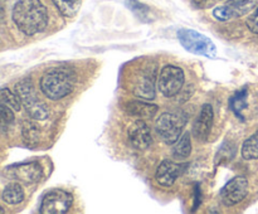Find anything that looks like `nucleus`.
<instances>
[{"label": "nucleus", "instance_id": "obj_1", "mask_svg": "<svg viewBox=\"0 0 258 214\" xmlns=\"http://www.w3.org/2000/svg\"><path fill=\"white\" fill-rule=\"evenodd\" d=\"M13 20L25 35L43 32L48 24V12L40 0H18L13 8Z\"/></svg>", "mask_w": 258, "mask_h": 214}, {"label": "nucleus", "instance_id": "obj_2", "mask_svg": "<svg viewBox=\"0 0 258 214\" xmlns=\"http://www.w3.org/2000/svg\"><path fill=\"white\" fill-rule=\"evenodd\" d=\"M76 85V75L71 68L55 67L49 69L40 78V91L52 101L64 98L73 91Z\"/></svg>", "mask_w": 258, "mask_h": 214}, {"label": "nucleus", "instance_id": "obj_3", "mask_svg": "<svg viewBox=\"0 0 258 214\" xmlns=\"http://www.w3.org/2000/svg\"><path fill=\"white\" fill-rule=\"evenodd\" d=\"M15 92L20 97L23 106L30 117L35 118V120H45L49 116V110H48L47 105L38 98L32 81L25 78V80L18 82L15 85Z\"/></svg>", "mask_w": 258, "mask_h": 214}, {"label": "nucleus", "instance_id": "obj_4", "mask_svg": "<svg viewBox=\"0 0 258 214\" xmlns=\"http://www.w3.org/2000/svg\"><path fill=\"white\" fill-rule=\"evenodd\" d=\"M178 39L180 44L188 52L203 57L214 58L217 54L216 44L206 35L190 29H180L178 32Z\"/></svg>", "mask_w": 258, "mask_h": 214}, {"label": "nucleus", "instance_id": "obj_5", "mask_svg": "<svg viewBox=\"0 0 258 214\" xmlns=\"http://www.w3.org/2000/svg\"><path fill=\"white\" fill-rule=\"evenodd\" d=\"M185 123L186 117L181 112H165L158 117L155 128L166 144L173 145L180 137Z\"/></svg>", "mask_w": 258, "mask_h": 214}, {"label": "nucleus", "instance_id": "obj_6", "mask_svg": "<svg viewBox=\"0 0 258 214\" xmlns=\"http://www.w3.org/2000/svg\"><path fill=\"white\" fill-rule=\"evenodd\" d=\"M159 90L165 97H174L184 86V72L176 65L168 64L163 67L159 75Z\"/></svg>", "mask_w": 258, "mask_h": 214}, {"label": "nucleus", "instance_id": "obj_7", "mask_svg": "<svg viewBox=\"0 0 258 214\" xmlns=\"http://www.w3.org/2000/svg\"><path fill=\"white\" fill-rule=\"evenodd\" d=\"M73 198L68 191L62 189H53L43 196L40 204V213L43 214H64L72 206Z\"/></svg>", "mask_w": 258, "mask_h": 214}, {"label": "nucleus", "instance_id": "obj_8", "mask_svg": "<svg viewBox=\"0 0 258 214\" xmlns=\"http://www.w3.org/2000/svg\"><path fill=\"white\" fill-rule=\"evenodd\" d=\"M257 4V0H229L222 7L213 10V15L219 22H227L233 18L243 17L248 14Z\"/></svg>", "mask_w": 258, "mask_h": 214}, {"label": "nucleus", "instance_id": "obj_9", "mask_svg": "<svg viewBox=\"0 0 258 214\" xmlns=\"http://www.w3.org/2000/svg\"><path fill=\"white\" fill-rule=\"evenodd\" d=\"M5 174L9 175L12 179L20 181L24 184H34L42 179L43 169L42 165L37 161H30V163L17 164V165L8 166L5 169Z\"/></svg>", "mask_w": 258, "mask_h": 214}, {"label": "nucleus", "instance_id": "obj_10", "mask_svg": "<svg viewBox=\"0 0 258 214\" xmlns=\"http://www.w3.org/2000/svg\"><path fill=\"white\" fill-rule=\"evenodd\" d=\"M248 194V181L244 176H236L224 185L221 191V199L224 205L233 206L241 203Z\"/></svg>", "mask_w": 258, "mask_h": 214}, {"label": "nucleus", "instance_id": "obj_11", "mask_svg": "<svg viewBox=\"0 0 258 214\" xmlns=\"http://www.w3.org/2000/svg\"><path fill=\"white\" fill-rule=\"evenodd\" d=\"M128 140L138 150H146L153 142L149 126L143 120H138L128 126Z\"/></svg>", "mask_w": 258, "mask_h": 214}, {"label": "nucleus", "instance_id": "obj_12", "mask_svg": "<svg viewBox=\"0 0 258 214\" xmlns=\"http://www.w3.org/2000/svg\"><path fill=\"white\" fill-rule=\"evenodd\" d=\"M213 107L209 103L202 107L198 117L194 121L193 125V135L198 141H206L211 133L212 127H213Z\"/></svg>", "mask_w": 258, "mask_h": 214}, {"label": "nucleus", "instance_id": "obj_13", "mask_svg": "<svg viewBox=\"0 0 258 214\" xmlns=\"http://www.w3.org/2000/svg\"><path fill=\"white\" fill-rule=\"evenodd\" d=\"M181 171H183V165L175 163V161L164 160L156 169L155 179L159 185L169 188L180 176Z\"/></svg>", "mask_w": 258, "mask_h": 214}, {"label": "nucleus", "instance_id": "obj_14", "mask_svg": "<svg viewBox=\"0 0 258 214\" xmlns=\"http://www.w3.org/2000/svg\"><path fill=\"white\" fill-rule=\"evenodd\" d=\"M154 83H155V68L153 70H143L141 76L138 78L136 86L134 87V92L139 97L146 98V100H153L155 97Z\"/></svg>", "mask_w": 258, "mask_h": 214}, {"label": "nucleus", "instance_id": "obj_15", "mask_svg": "<svg viewBox=\"0 0 258 214\" xmlns=\"http://www.w3.org/2000/svg\"><path fill=\"white\" fill-rule=\"evenodd\" d=\"M158 106L154 103L145 102V101H131L126 105V111L128 115L135 116L139 118H151L158 112Z\"/></svg>", "mask_w": 258, "mask_h": 214}, {"label": "nucleus", "instance_id": "obj_16", "mask_svg": "<svg viewBox=\"0 0 258 214\" xmlns=\"http://www.w3.org/2000/svg\"><path fill=\"white\" fill-rule=\"evenodd\" d=\"M2 198L7 204L15 205V204H19L23 201V199H24V190H23L20 184L10 183L3 190Z\"/></svg>", "mask_w": 258, "mask_h": 214}, {"label": "nucleus", "instance_id": "obj_17", "mask_svg": "<svg viewBox=\"0 0 258 214\" xmlns=\"http://www.w3.org/2000/svg\"><path fill=\"white\" fill-rule=\"evenodd\" d=\"M191 153L190 133L185 132L173 146V158L176 160H185Z\"/></svg>", "mask_w": 258, "mask_h": 214}, {"label": "nucleus", "instance_id": "obj_18", "mask_svg": "<svg viewBox=\"0 0 258 214\" xmlns=\"http://www.w3.org/2000/svg\"><path fill=\"white\" fill-rule=\"evenodd\" d=\"M242 158L244 160H256L258 159V130L249 136L242 145Z\"/></svg>", "mask_w": 258, "mask_h": 214}, {"label": "nucleus", "instance_id": "obj_19", "mask_svg": "<svg viewBox=\"0 0 258 214\" xmlns=\"http://www.w3.org/2000/svg\"><path fill=\"white\" fill-rule=\"evenodd\" d=\"M55 8L63 17L72 18L81 8V0H53Z\"/></svg>", "mask_w": 258, "mask_h": 214}, {"label": "nucleus", "instance_id": "obj_20", "mask_svg": "<svg viewBox=\"0 0 258 214\" xmlns=\"http://www.w3.org/2000/svg\"><path fill=\"white\" fill-rule=\"evenodd\" d=\"M23 138H24V142L28 146H35L39 141V130H38V126L35 123L30 122V121H25L23 123Z\"/></svg>", "mask_w": 258, "mask_h": 214}, {"label": "nucleus", "instance_id": "obj_21", "mask_svg": "<svg viewBox=\"0 0 258 214\" xmlns=\"http://www.w3.org/2000/svg\"><path fill=\"white\" fill-rule=\"evenodd\" d=\"M247 105H248V103H247V90L246 88L242 91H238V92H237L236 95L231 98V101H229L231 110L241 118H242V110H244V108L247 107Z\"/></svg>", "mask_w": 258, "mask_h": 214}, {"label": "nucleus", "instance_id": "obj_22", "mask_svg": "<svg viewBox=\"0 0 258 214\" xmlns=\"http://www.w3.org/2000/svg\"><path fill=\"white\" fill-rule=\"evenodd\" d=\"M0 100H2V103L9 106L12 110L19 111L20 106H22V100L18 96V93H13L12 91L8 90V88H3L2 92H0Z\"/></svg>", "mask_w": 258, "mask_h": 214}, {"label": "nucleus", "instance_id": "obj_23", "mask_svg": "<svg viewBox=\"0 0 258 214\" xmlns=\"http://www.w3.org/2000/svg\"><path fill=\"white\" fill-rule=\"evenodd\" d=\"M0 116H2L3 128H7V126L14 121V113H13L12 108L4 103H2V106H0Z\"/></svg>", "mask_w": 258, "mask_h": 214}, {"label": "nucleus", "instance_id": "obj_24", "mask_svg": "<svg viewBox=\"0 0 258 214\" xmlns=\"http://www.w3.org/2000/svg\"><path fill=\"white\" fill-rule=\"evenodd\" d=\"M126 3H127V7L130 8V9L133 10V12L135 13L138 17H140V18L146 17V14H148L149 10H148V8L145 7V5L140 4L138 0H127Z\"/></svg>", "mask_w": 258, "mask_h": 214}, {"label": "nucleus", "instance_id": "obj_25", "mask_svg": "<svg viewBox=\"0 0 258 214\" xmlns=\"http://www.w3.org/2000/svg\"><path fill=\"white\" fill-rule=\"evenodd\" d=\"M247 27L254 34H258V8L254 10L253 14L247 19Z\"/></svg>", "mask_w": 258, "mask_h": 214}, {"label": "nucleus", "instance_id": "obj_26", "mask_svg": "<svg viewBox=\"0 0 258 214\" xmlns=\"http://www.w3.org/2000/svg\"><path fill=\"white\" fill-rule=\"evenodd\" d=\"M194 4L201 9H206V8H211L214 4V0H193Z\"/></svg>", "mask_w": 258, "mask_h": 214}, {"label": "nucleus", "instance_id": "obj_27", "mask_svg": "<svg viewBox=\"0 0 258 214\" xmlns=\"http://www.w3.org/2000/svg\"><path fill=\"white\" fill-rule=\"evenodd\" d=\"M214 2H219V0H214Z\"/></svg>", "mask_w": 258, "mask_h": 214}]
</instances>
